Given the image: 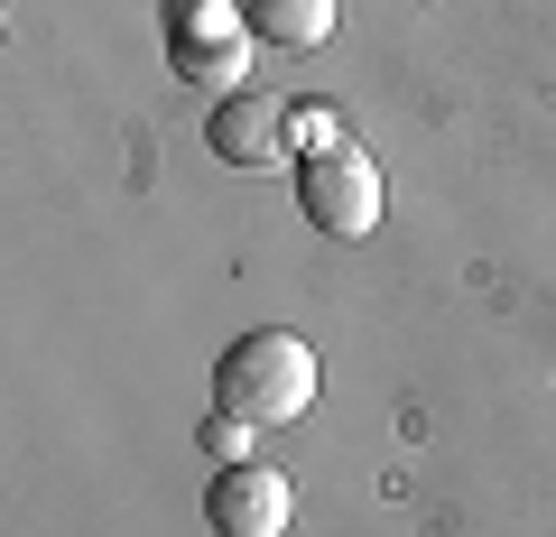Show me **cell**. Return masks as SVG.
<instances>
[{"mask_svg": "<svg viewBox=\"0 0 556 537\" xmlns=\"http://www.w3.org/2000/svg\"><path fill=\"white\" fill-rule=\"evenodd\" d=\"M214 408H223V418H251V426L306 418V408H316V343L278 334V324L223 343V361H214Z\"/></svg>", "mask_w": 556, "mask_h": 537, "instance_id": "1", "label": "cell"}, {"mask_svg": "<svg viewBox=\"0 0 556 537\" xmlns=\"http://www.w3.org/2000/svg\"><path fill=\"white\" fill-rule=\"evenodd\" d=\"M298 204H306V222H316V232L362 241V232L380 222V167H371V149L316 140V149L298 158Z\"/></svg>", "mask_w": 556, "mask_h": 537, "instance_id": "2", "label": "cell"}, {"mask_svg": "<svg viewBox=\"0 0 556 537\" xmlns=\"http://www.w3.org/2000/svg\"><path fill=\"white\" fill-rule=\"evenodd\" d=\"M214 537H288V473L269 463H223L214 491H204Z\"/></svg>", "mask_w": 556, "mask_h": 537, "instance_id": "3", "label": "cell"}, {"mask_svg": "<svg viewBox=\"0 0 556 537\" xmlns=\"http://www.w3.org/2000/svg\"><path fill=\"white\" fill-rule=\"evenodd\" d=\"M288 140H298V112L288 102H269V93H223L214 102V149L232 167H278Z\"/></svg>", "mask_w": 556, "mask_h": 537, "instance_id": "4", "label": "cell"}, {"mask_svg": "<svg viewBox=\"0 0 556 537\" xmlns=\"http://www.w3.org/2000/svg\"><path fill=\"white\" fill-rule=\"evenodd\" d=\"M241 28H251L260 47H288V56H306V47L334 38V0H241Z\"/></svg>", "mask_w": 556, "mask_h": 537, "instance_id": "5", "label": "cell"}, {"mask_svg": "<svg viewBox=\"0 0 556 537\" xmlns=\"http://www.w3.org/2000/svg\"><path fill=\"white\" fill-rule=\"evenodd\" d=\"M204 455L241 463V455H251V418H214V426H204Z\"/></svg>", "mask_w": 556, "mask_h": 537, "instance_id": "6", "label": "cell"}]
</instances>
